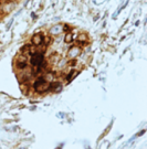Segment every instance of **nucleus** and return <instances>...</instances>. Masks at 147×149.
I'll list each match as a JSON object with an SVG mask.
<instances>
[{"label":"nucleus","mask_w":147,"mask_h":149,"mask_svg":"<svg viewBox=\"0 0 147 149\" xmlns=\"http://www.w3.org/2000/svg\"><path fill=\"white\" fill-rule=\"evenodd\" d=\"M49 83L50 82L45 81L44 76H40L36 80L33 87H34L37 93H45L47 91H49Z\"/></svg>","instance_id":"f257e3e1"},{"label":"nucleus","mask_w":147,"mask_h":149,"mask_svg":"<svg viewBox=\"0 0 147 149\" xmlns=\"http://www.w3.org/2000/svg\"><path fill=\"white\" fill-rule=\"evenodd\" d=\"M30 63L32 66H38V70L42 68L43 64H44V54H43V52L37 51V52L32 53L30 57Z\"/></svg>","instance_id":"f03ea898"},{"label":"nucleus","mask_w":147,"mask_h":149,"mask_svg":"<svg viewBox=\"0 0 147 149\" xmlns=\"http://www.w3.org/2000/svg\"><path fill=\"white\" fill-rule=\"evenodd\" d=\"M28 57L25 55H22V54H19V56L16 59V68H18V70H25L27 66H28Z\"/></svg>","instance_id":"7ed1b4c3"},{"label":"nucleus","mask_w":147,"mask_h":149,"mask_svg":"<svg viewBox=\"0 0 147 149\" xmlns=\"http://www.w3.org/2000/svg\"><path fill=\"white\" fill-rule=\"evenodd\" d=\"M31 42L33 45H36V46H40V45H42L43 42H44V37H43L42 34H40V33H37V34H34L32 39H31Z\"/></svg>","instance_id":"20e7f679"},{"label":"nucleus","mask_w":147,"mask_h":149,"mask_svg":"<svg viewBox=\"0 0 147 149\" xmlns=\"http://www.w3.org/2000/svg\"><path fill=\"white\" fill-rule=\"evenodd\" d=\"M80 53H81V48L80 46H78V45H75V46H72L71 49L69 50L67 56L71 57V59H75L76 56L80 55Z\"/></svg>","instance_id":"39448f33"},{"label":"nucleus","mask_w":147,"mask_h":149,"mask_svg":"<svg viewBox=\"0 0 147 149\" xmlns=\"http://www.w3.org/2000/svg\"><path fill=\"white\" fill-rule=\"evenodd\" d=\"M62 88V85L56 81L50 82L49 83V91H53V92H60Z\"/></svg>","instance_id":"423d86ee"},{"label":"nucleus","mask_w":147,"mask_h":149,"mask_svg":"<svg viewBox=\"0 0 147 149\" xmlns=\"http://www.w3.org/2000/svg\"><path fill=\"white\" fill-rule=\"evenodd\" d=\"M76 42H78V43H80L81 45H83L84 43H87V36L84 34V33L79 34V37H78V39H76Z\"/></svg>","instance_id":"0eeeda50"},{"label":"nucleus","mask_w":147,"mask_h":149,"mask_svg":"<svg viewBox=\"0 0 147 149\" xmlns=\"http://www.w3.org/2000/svg\"><path fill=\"white\" fill-rule=\"evenodd\" d=\"M73 33L72 32H67V34H65V38H64V42L65 43H71L72 41H73Z\"/></svg>","instance_id":"6e6552de"},{"label":"nucleus","mask_w":147,"mask_h":149,"mask_svg":"<svg viewBox=\"0 0 147 149\" xmlns=\"http://www.w3.org/2000/svg\"><path fill=\"white\" fill-rule=\"evenodd\" d=\"M76 74H79V72H74V70H72V71L70 72V74L67 75V82L71 81V80H72Z\"/></svg>","instance_id":"1a4fd4ad"},{"label":"nucleus","mask_w":147,"mask_h":149,"mask_svg":"<svg viewBox=\"0 0 147 149\" xmlns=\"http://www.w3.org/2000/svg\"><path fill=\"white\" fill-rule=\"evenodd\" d=\"M78 64V61H76V59H71L69 62H67V65L69 66H75Z\"/></svg>","instance_id":"9d476101"},{"label":"nucleus","mask_w":147,"mask_h":149,"mask_svg":"<svg viewBox=\"0 0 147 149\" xmlns=\"http://www.w3.org/2000/svg\"><path fill=\"white\" fill-rule=\"evenodd\" d=\"M63 30H64L65 32H67V31H70V30H71V28H70V27H67V25H64Z\"/></svg>","instance_id":"9b49d317"},{"label":"nucleus","mask_w":147,"mask_h":149,"mask_svg":"<svg viewBox=\"0 0 147 149\" xmlns=\"http://www.w3.org/2000/svg\"><path fill=\"white\" fill-rule=\"evenodd\" d=\"M3 16H5V12H3L2 10H0V20L2 19V17H3Z\"/></svg>","instance_id":"f8f14e48"}]
</instances>
